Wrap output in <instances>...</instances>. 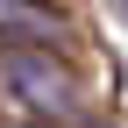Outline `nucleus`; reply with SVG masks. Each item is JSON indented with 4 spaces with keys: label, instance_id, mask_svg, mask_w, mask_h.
<instances>
[{
    "label": "nucleus",
    "instance_id": "f257e3e1",
    "mask_svg": "<svg viewBox=\"0 0 128 128\" xmlns=\"http://www.w3.org/2000/svg\"><path fill=\"white\" fill-rule=\"evenodd\" d=\"M7 86L22 92L36 114H78V86L57 71V57H7Z\"/></svg>",
    "mask_w": 128,
    "mask_h": 128
},
{
    "label": "nucleus",
    "instance_id": "f03ea898",
    "mask_svg": "<svg viewBox=\"0 0 128 128\" xmlns=\"http://www.w3.org/2000/svg\"><path fill=\"white\" fill-rule=\"evenodd\" d=\"M0 28H7V36H28V43H50V36H57V14H36V7H7V0H0Z\"/></svg>",
    "mask_w": 128,
    "mask_h": 128
}]
</instances>
